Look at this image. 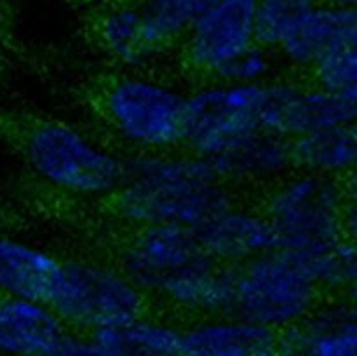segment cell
Segmentation results:
<instances>
[{"label": "cell", "mask_w": 357, "mask_h": 356, "mask_svg": "<svg viewBox=\"0 0 357 356\" xmlns=\"http://www.w3.org/2000/svg\"><path fill=\"white\" fill-rule=\"evenodd\" d=\"M199 244L222 267L243 262L279 248L278 236L261 208L232 201L195 229Z\"/></svg>", "instance_id": "7c38bea8"}, {"label": "cell", "mask_w": 357, "mask_h": 356, "mask_svg": "<svg viewBox=\"0 0 357 356\" xmlns=\"http://www.w3.org/2000/svg\"><path fill=\"white\" fill-rule=\"evenodd\" d=\"M279 356H357L356 299L324 297L298 323L278 332Z\"/></svg>", "instance_id": "4fadbf2b"}, {"label": "cell", "mask_w": 357, "mask_h": 356, "mask_svg": "<svg viewBox=\"0 0 357 356\" xmlns=\"http://www.w3.org/2000/svg\"><path fill=\"white\" fill-rule=\"evenodd\" d=\"M295 255L323 297L356 299L357 253L352 237H345L324 250L300 251Z\"/></svg>", "instance_id": "44dd1931"}, {"label": "cell", "mask_w": 357, "mask_h": 356, "mask_svg": "<svg viewBox=\"0 0 357 356\" xmlns=\"http://www.w3.org/2000/svg\"><path fill=\"white\" fill-rule=\"evenodd\" d=\"M0 227H2V213H0Z\"/></svg>", "instance_id": "f1b7e54d"}, {"label": "cell", "mask_w": 357, "mask_h": 356, "mask_svg": "<svg viewBox=\"0 0 357 356\" xmlns=\"http://www.w3.org/2000/svg\"><path fill=\"white\" fill-rule=\"evenodd\" d=\"M357 98L326 93L300 80L272 79L264 84L261 129L286 140L333 126L356 124Z\"/></svg>", "instance_id": "30bf717a"}, {"label": "cell", "mask_w": 357, "mask_h": 356, "mask_svg": "<svg viewBox=\"0 0 357 356\" xmlns=\"http://www.w3.org/2000/svg\"><path fill=\"white\" fill-rule=\"evenodd\" d=\"M65 330L49 302L0 295V356H42Z\"/></svg>", "instance_id": "e0dca14e"}, {"label": "cell", "mask_w": 357, "mask_h": 356, "mask_svg": "<svg viewBox=\"0 0 357 356\" xmlns=\"http://www.w3.org/2000/svg\"><path fill=\"white\" fill-rule=\"evenodd\" d=\"M305 75L310 84L326 93L357 98V45H345L328 52Z\"/></svg>", "instance_id": "603a6c76"}, {"label": "cell", "mask_w": 357, "mask_h": 356, "mask_svg": "<svg viewBox=\"0 0 357 356\" xmlns=\"http://www.w3.org/2000/svg\"><path fill=\"white\" fill-rule=\"evenodd\" d=\"M150 299L119 269L96 260L63 262L49 299L66 330L98 334L149 313Z\"/></svg>", "instance_id": "52a82bcc"}, {"label": "cell", "mask_w": 357, "mask_h": 356, "mask_svg": "<svg viewBox=\"0 0 357 356\" xmlns=\"http://www.w3.org/2000/svg\"><path fill=\"white\" fill-rule=\"evenodd\" d=\"M180 44L194 72L220 79L237 56L257 44L255 0H208Z\"/></svg>", "instance_id": "9c48e42d"}, {"label": "cell", "mask_w": 357, "mask_h": 356, "mask_svg": "<svg viewBox=\"0 0 357 356\" xmlns=\"http://www.w3.org/2000/svg\"><path fill=\"white\" fill-rule=\"evenodd\" d=\"M117 265L149 299L174 313L201 318L229 311V269L211 260L187 227L132 229Z\"/></svg>", "instance_id": "7a4b0ae2"}, {"label": "cell", "mask_w": 357, "mask_h": 356, "mask_svg": "<svg viewBox=\"0 0 357 356\" xmlns=\"http://www.w3.org/2000/svg\"><path fill=\"white\" fill-rule=\"evenodd\" d=\"M279 248L314 251L335 246L345 237L354 239V177L347 180L295 171L271 185L261 202Z\"/></svg>", "instance_id": "3957f363"}, {"label": "cell", "mask_w": 357, "mask_h": 356, "mask_svg": "<svg viewBox=\"0 0 357 356\" xmlns=\"http://www.w3.org/2000/svg\"><path fill=\"white\" fill-rule=\"evenodd\" d=\"M312 0H255V34L260 45L274 51L282 35Z\"/></svg>", "instance_id": "cb8c5ba5"}, {"label": "cell", "mask_w": 357, "mask_h": 356, "mask_svg": "<svg viewBox=\"0 0 357 356\" xmlns=\"http://www.w3.org/2000/svg\"><path fill=\"white\" fill-rule=\"evenodd\" d=\"M75 2L84 3V6H98V3H101V6H103V3L108 2V0H75Z\"/></svg>", "instance_id": "83f0119b"}, {"label": "cell", "mask_w": 357, "mask_h": 356, "mask_svg": "<svg viewBox=\"0 0 357 356\" xmlns=\"http://www.w3.org/2000/svg\"><path fill=\"white\" fill-rule=\"evenodd\" d=\"M63 262L20 237L0 234V295L49 302Z\"/></svg>", "instance_id": "2e32d148"}, {"label": "cell", "mask_w": 357, "mask_h": 356, "mask_svg": "<svg viewBox=\"0 0 357 356\" xmlns=\"http://www.w3.org/2000/svg\"><path fill=\"white\" fill-rule=\"evenodd\" d=\"M293 170L316 177L347 180L357 164L356 124L307 133L289 142Z\"/></svg>", "instance_id": "ac0fdd59"}, {"label": "cell", "mask_w": 357, "mask_h": 356, "mask_svg": "<svg viewBox=\"0 0 357 356\" xmlns=\"http://www.w3.org/2000/svg\"><path fill=\"white\" fill-rule=\"evenodd\" d=\"M42 356H112L94 334L65 330Z\"/></svg>", "instance_id": "484cf974"}, {"label": "cell", "mask_w": 357, "mask_h": 356, "mask_svg": "<svg viewBox=\"0 0 357 356\" xmlns=\"http://www.w3.org/2000/svg\"><path fill=\"white\" fill-rule=\"evenodd\" d=\"M208 0H136L150 44L162 52L183 40Z\"/></svg>", "instance_id": "7402d4cb"}, {"label": "cell", "mask_w": 357, "mask_h": 356, "mask_svg": "<svg viewBox=\"0 0 357 356\" xmlns=\"http://www.w3.org/2000/svg\"><path fill=\"white\" fill-rule=\"evenodd\" d=\"M314 3H328L337 7H356L357 0H312Z\"/></svg>", "instance_id": "4316f807"}, {"label": "cell", "mask_w": 357, "mask_h": 356, "mask_svg": "<svg viewBox=\"0 0 357 356\" xmlns=\"http://www.w3.org/2000/svg\"><path fill=\"white\" fill-rule=\"evenodd\" d=\"M23 149L30 170L66 195L112 199L124 181L126 157L66 122L31 126Z\"/></svg>", "instance_id": "277c9868"}, {"label": "cell", "mask_w": 357, "mask_h": 356, "mask_svg": "<svg viewBox=\"0 0 357 356\" xmlns=\"http://www.w3.org/2000/svg\"><path fill=\"white\" fill-rule=\"evenodd\" d=\"M345 45H357L356 7L312 3L289 24L274 52L278 61L307 73L317 59Z\"/></svg>", "instance_id": "8fae6325"}, {"label": "cell", "mask_w": 357, "mask_h": 356, "mask_svg": "<svg viewBox=\"0 0 357 356\" xmlns=\"http://www.w3.org/2000/svg\"><path fill=\"white\" fill-rule=\"evenodd\" d=\"M181 330L169 318L145 313L94 335L112 356H174L181 353Z\"/></svg>", "instance_id": "ffe728a7"}, {"label": "cell", "mask_w": 357, "mask_h": 356, "mask_svg": "<svg viewBox=\"0 0 357 356\" xmlns=\"http://www.w3.org/2000/svg\"><path fill=\"white\" fill-rule=\"evenodd\" d=\"M174 356H185V355H183V353H178V355H174Z\"/></svg>", "instance_id": "f546056e"}, {"label": "cell", "mask_w": 357, "mask_h": 356, "mask_svg": "<svg viewBox=\"0 0 357 356\" xmlns=\"http://www.w3.org/2000/svg\"><path fill=\"white\" fill-rule=\"evenodd\" d=\"M185 356H279L278 332L232 313L194 318L181 330Z\"/></svg>", "instance_id": "5bb4252c"}, {"label": "cell", "mask_w": 357, "mask_h": 356, "mask_svg": "<svg viewBox=\"0 0 357 356\" xmlns=\"http://www.w3.org/2000/svg\"><path fill=\"white\" fill-rule=\"evenodd\" d=\"M234 201L209 161L185 149L135 152L110 202L117 218L138 229L180 225L195 230Z\"/></svg>", "instance_id": "6da1fadb"}, {"label": "cell", "mask_w": 357, "mask_h": 356, "mask_svg": "<svg viewBox=\"0 0 357 356\" xmlns=\"http://www.w3.org/2000/svg\"><path fill=\"white\" fill-rule=\"evenodd\" d=\"M229 269V313L281 332L324 299L298 257L284 248Z\"/></svg>", "instance_id": "5b68a950"}, {"label": "cell", "mask_w": 357, "mask_h": 356, "mask_svg": "<svg viewBox=\"0 0 357 356\" xmlns=\"http://www.w3.org/2000/svg\"><path fill=\"white\" fill-rule=\"evenodd\" d=\"M278 56L272 49L257 44L237 56L220 79L237 84H265L274 79Z\"/></svg>", "instance_id": "d4e9b609"}, {"label": "cell", "mask_w": 357, "mask_h": 356, "mask_svg": "<svg viewBox=\"0 0 357 356\" xmlns=\"http://www.w3.org/2000/svg\"><path fill=\"white\" fill-rule=\"evenodd\" d=\"M98 37L119 65L139 70L160 54L149 42L136 0H108L98 17Z\"/></svg>", "instance_id": "d6986e66"}, {"label": "cell", "mask_w": 357, "mask_h": 356, "mask_svg": "<svg viewBox=\"0 0 357 356\" xmlns=\"http://www.w3.org/2000/svg\"><path fill=\"white\" fill-rule=\"evenodd\" d=\"M264 84L209 79L187 93L183 149L213 163L261 129Z\"/></svg>", "instance_id": "ba28073f"}, {"label": "cell", "mask_w": 357, "mask_h": 356, "mask_svg": "<svg viewBox=\"0 0 357 356\" xmlns=\"http://www.w3.org/2000/svg\"><path fill=\"white\" fill-rule=\"evenodd\" d=\"M100 108L112 131L135 152L183 149L187 93L171 82L124 73L107 84Z\"/></svg>", "instance_id": "8992f818"}, {"label": "cell", "mask_w": 357, "mask_h": 356, "mask_svg": "<svg viewBox=\"0 0 357 356\" xmlns=\"http://www.w3.org/2000/svg\"><path fill=\"white\" fill-rule=\"evenodd\" d=\"M216 175L230 185H274L293 171L289 140L260 129L213 161Z\"/></svg>", "instance_id": "9a60e30c"}]
</instances>
